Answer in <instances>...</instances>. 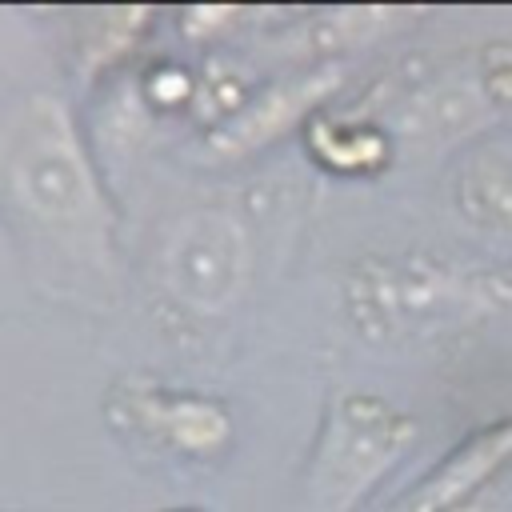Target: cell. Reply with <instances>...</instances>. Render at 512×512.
Returning <instances> with one entry per match:
<instances>
[{
	"mask_svg": "<svg viewBox=\"0 0 512 512\" xmlns=\"http://www.w3.org/2000/svg\"><path fill=\"white\" fill-rule=\"evenodd\" d=\"M0 208L64 284L116 288V204L64 96L36 88L0 108Z\"/></svg>",
	"mask_w": 512,
	"mask_h": 512,
	"instance_id": "cell-1",
	"label": "cell"
},
{
	"mask_svg": "<svg viewBox=\"0 0 512 512\" xmlns=\"http://www.w3.org/2000/svg\"><path fill=\"white\" fill-rule=\"evenodd\" d=\"M512 308V268L432 252L364 256L344 276V312L372 344H416Z\"/></svg>",
	"mask_w": 512,
	"mask_h": 512,
	"instance_id": "cell-2",
	"label": "cell"
},
{
	"mask_svg": "<svg viewBox=\"0 0 512 512\" xmlns=\"http://www.w3.org/2000/svg\"><path fill=\"white\" fill-rule=\"evenodd\" d=\"M412 440V416L384 396L360 388L332 392L304 472L308 512H352Z\"/></svg>",
	"mask_w": 512,
	"mask_h": 512,
	"instance_id": "cell-3",
	"label": "cell"
},
{
	"mask_svg": "<svg viewBox=\"0 0 512 512\" xmlns=\"http://www.w3.org/2000/svg\"><path fill=\"white\" fill-rule=\"evenodd\" d=\"M164 292L192 316H224L252 280L248 228L224 208H192L168 224L160 256Z\"/></svg>",
	"mask_w": 512,
	"mask_h": 512,
	"instance_id": "cell-4",
	"label": "cell"
},
{
	"mask_svg": "<svg viewBox=\"0 0 512 512\" xmlns=\"http://www.w3.org/2000/svg\"><path fill=\"white\" fill-rule=\"evenodd\" d=\"M104 420L180 460H220L236 440V416L220 396L176 388L144 372L116 376L104 392Z\"/></svg>",
	"mask_w": 512,
	"mask_h": 512,
	"instance_id": "cell-5",
	"label": "cell"
},
{
	"mask_svg": "<svg viewBox=\"0 0 512 512\" xmlns=\"http://www.w3.org/2000/svg\"><path fill=\"white\" fill-rule=\"evenodd\" d=\"M344 72L336 64H312L296 76H284L260 92L248 96V104L224 120L220 128H208L204 148L216 160H244L260 148H268L272 140H280L288 128H296L300 120H308L312 108H320L336 88H340Z\"/></svg>",
	"mask_w": 512,
	"mask_h": 512,
	"instance_id": "cell-6",
	"label": "cell"
},
{
	"mask_svg": "<svg viewBox=\"0 0 512 512\" xmlns=\"http://www.w3.org/2000/svg\"><path fill=\"white\" fill-rule=\"evenodd\" d=\"M512 460V416L456 444L392 512H456L472 504V492Z\"/></svg>",
	"mask_w": 512,
	"mask_h": 512,
	"instance_id": "cell-7",
	"label": "cell"
},
{
	"mask_svg": "<svg viewBox=\"0 0 512 512\" xmlns=\"http://www.w3.org/2000/svg\"><path fill=\"white\" fill-rule=\"evenodd\" d=\"M420 16L424 12H416V8H328V12H312L280 36V52L324 60L332 52H344V48H356V44L384 36L388 28H404L408 20H420Z\"/></svg>",
	"mask_w": 512,
	"mask_h": 512,
	"instance_id": "cell-8",
	"label": "cell"
},
{
	"mask_svg": "<svg viewBox=\"0 0 512 512\" xmlns=\"http://www.w3.org/2000/svg\"><path fill=\"white\" fill-rule=\"evenodd\" d=\"M152 8H88V12H68V28H72V56H76V72L80 80H96L108 64H116L124 52H132L144 36V28L152 24Z\"/></svg>",
	"mask_w": 512,
	"mask_h": 512,
	"instance_id": "cell-9",
	"label": "cell"
},
{
	"mask_svg": "<svg viewBox=\"0 0 512 512\" xmlns=\"http://www.w3.org/2000/svg\"><path fill=\"white\" fill-rule=\"evenodd\" d=\"M304 144L308 152L332 168V172H344V176H356V172H376L388 164L392 156V140L384 128L360 120V116H332V112H316L308 124H304Z\"/></svg>",
	"mask_w": 512,
	"mask_h": 512,
	"instance_id": "cell-10",
	"label": "cell"
},
{
	"mask_svg": "<svg viewBox=\"0 0 512 512\" xmlns=\"http://www.w3.org/2000/svg\"><path fill=\"white\" fill-rule=\"evenodd\" d=\"M456 204L480 232L512 240V156L476 152L456 176Z\"/></svg>",
	"mask_w": 512,
	"mask_h": 512,
	"instance_id": "cell-11",
	"label": "cell"
},
{
	"mask_svg": "<svg viewBox=\"0 0 512 512\" xmlns=\"http://www.w3.org/2000/svg\"><path fill=\"white\" fill-rule=\"evenodd\" d=\"M248 12L244 8H188L180 16V28L188 40H212V36H224L232 24H240Z\"/></svg>",
	"mask_w": 512,
	"mask_h": 512,
	"instance_id": "cell-12",
	"label": "cell"
},
{
	"mask_svg": "<svg viewBox=\"0 0 512 512\" xmlns=\"http://www.w3.org/2000/svg\"><path fill=\"white\" fill-rule=\"evenodd\" d=\"M456 512H480V504L472 500V504H464V508H456Z\"/></svg>",
	"mask_w": 512,
	"mask_h": 512,
	"instance_id": "cell-13",
	"label": "cell"
},
{
	"mask_svg": "<svg viewBox=\"0 0 512 512\" xmlns=\"http://www.w3.org/2000/svg\"><path fill=\"white\" fill-rule=\"evenodd\" d=\"M160 512H200V508H160Z\"/></svg>",
	"mask_w": 512,
	"mask_h": 512,
	"instance_id": "cell-14",
	"label": "cell"
}]
</instances>
